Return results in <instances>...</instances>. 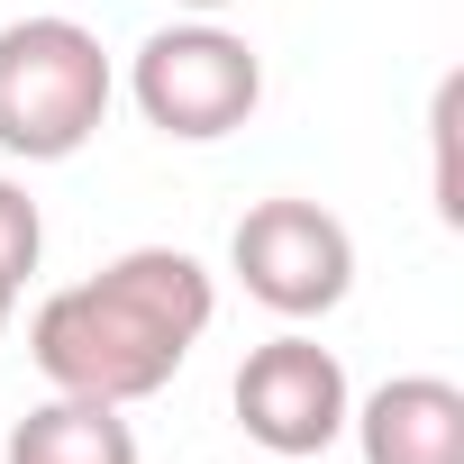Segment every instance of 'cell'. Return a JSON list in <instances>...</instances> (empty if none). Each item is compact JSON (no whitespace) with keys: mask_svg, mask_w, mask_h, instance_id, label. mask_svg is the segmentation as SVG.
I'll return each instance as SVG.
<instances>
[{"mask_svg":"<svg viewBox=\"0 0 464 464\" xmlns=\"http://www.w3.org/2000/svg\"><path fill=\"white\" fill-rule=\"evenodd\" d=\"M227 410H237V428H246L274 464H310V455H328V446L346 437L355 392H346V364H337L319 337L283 328V337H265V346L237 364Z\"/></svg>","mask_w":464,"mask_h":464,"instance_id":"obj_5","label":"cell"},{"mask_svg":"<svg viewBox=\"0 0 464 464\" xmlns=\"http://www.w3.org/2000/svg\"><path fill=\"white\" fill-rule=\"evenodd\" d=\"M227 265H237L246 301H265L274 319H328L355 292V237L346 218L319 200H256L227 237Z\"/></svg>","mask_w":464,"mask_h":464,"instance_id":"obj_4","label":"cell"},{"mask_svg":"<svg viewBox=\"0 0 464 464\" xmlns=\"http://www.w3.org/2000/svg\"><path fill=\"white\" fill-rule=\"evenodd\" d=\"M10 310H19V292H10V283H0V328H10Z\"/></svg>","mask_w":464,"mask_h":464,"instance_id":"obj_10","label":"cell"},{"mask_svg":"<svg viewBox=\"0 0 464 464\" xmlns=\"http://www.w3.org/2000/svg\"><path fill=\"white\" fill-rule=\"evenodd\" d=\"M128 101L146 110L155 137H182V146H209V137H237L265 101V64L237 28L218 19H173L137 46L128 64Z\"/></svg>","mask_w":464,"mask_h":464,"instance_id":"obj_3","label":"cell"},{"mask_svg":"<svg viewBox=\"0 0 464 464\" xmlns=\"http://www.w3.org/2000/svg\"><path fill=\"white\" fill-rule=\"evenodd\" d=\"M37 256H46V218H37L28 182H10V173H0V283H10V292H28Z\"/></svg>","mask_w":464,"mask_h":464,"instance_id":"obj_8","label":"cell"},{"mask_svg":"<svg viewBox=\"0 0 464 464\" xmlns=\"http://www.w3.org/2000/svg\"><path fill=\"white\" fill-rule=\"evenodd\" d=\"M218 319V283L182 246H128L92 283H64L28 319V355L73 401H155Z\"/></svg>","mask_w":464,"mask_h":464,"instance_id":"obj_1","label":"cell"},{"mask_svg":"<svg viewBox=\"0 0 464 464\" xmlns=\"http://www.w3.org/2000/svg\"><path fill=\"white\" fill-rule=\"evenodd\" d=\"M0 464H137V428H128L110 401L55 392V401H37V410L10 428Z\"/></svg>","mask_w":464,"mask_h":464,"instance_id":"obj_7","label":"cell"},{"mask_svg":"<svg viewBox=\"0 0 464 464\" xmlns=\"http://www.w3.org/2000/svg\"><path fill=\"white\" fill-rule=\"evenodd\" d=\"M110 55L82 19H10L0 28V155H19V164H64L101 137L110 119Z\"/></svg>","mask_w":464,"mask_h":464,"instance_id":"obj_2","label":"cell"},{"mask_svg":"<svg viewBox=\"0 0 464 464\" xmlns=\"http://www.w3.org/2000/svg\"><path fill=\"white\" fill-rule=\"evenodd\" d=\"M364 464H464V392L446 373H392L346 410Z\"/></svg>","mask_w":464,"mask_h":464,"instance_id":"obj_6","label":"cell"},{"mask_svg":"<svg viewBox=\"0 0 464 464\" xmlns=\"http://www.w3.org/2000/svg\"><path fill=\"white\" fill-rule=\"evenodd\" d=\"M182 19H218V10H237V0H173Z\"/></svg>","mask_w":464,"mask_h":464,"instance_id":"obj_9","label":"cell"}]
</instances>
